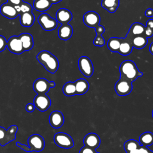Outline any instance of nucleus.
<instances>
[{
	"instance_id": "obj_12",
	"label": "nucleus",
	"mask_w": 153,
	"mask_h": 153,
	"mask_svg": "<svg viewBox=\"0 0 153 153\" xmlns=\"http://www.w3.org/2000/svg\"><path fill=\"white\" fill-rule=\"evenodd\" d=\"M7 47L10 52L16 54H20L25 51L19 36H11L7 41Z\"/></svg>"
},
{
	"instance_id": "obj_33",
	"label": "nucleus",
	"mask_w": 153,
	"mask_h": 153,
	"mask_svg": "<svg viewBox=\"0 0 153 153\" xmlns=\"http://www.w3.org/2000/svg\"><path fill=\"white\" fill-rule=\"evenodd\" d=\"M7 43L6 38L2 35H0V52L3 51L7 47Z\"/></svg>"
},
{
	"instance_id": "obj_18",
	"label": "nucleus",
	"mask_w": 153,
	"mask_h": 153,
	"mask_svg": "<svg viewBox=\"0 0 153 153\" xmlns=\"http://www.w3.org/2000/svg\"><path fill=\"white\" fill-rule=\"evenodd\" d=\"M73 33V28L69 24L62 25L58 29V36L62 40H68L71 38Z\"/></svg>"
},
{
	"instance_id": "obj_6",
	"label": "nucleus",
	"mask_w": 153,
	"mask_h": 153,
	"mask_svg": "<svg viewBox=\"0 0 153 153\" xmlns=\"http://www.w3.org/2000/svg\"><path fill=\"white\" fill-rule=\"evenodd\" d=\"M54 142L56 145L63 149L71 148L74 145L71 136L63 132H59L54 134Z\"/></svg>"
},
{
	"instance_id": "obj_7",
	"label": "nucleus",
	"mask_w": 153,
	"mask_h": 153,
	"mask_svg": "<svg viewBox=\"0 0 153 153\" xmlns=\"http://www.w3.org/2000/svg\"><path fill=\"white\" fill-rule=\"evenodd\" d=\"M133 89L132 82L123 77H120L115 85L116 93L120 96L129 94Z\"/></svg>"
},
{
	"instance_id": "obj_41",
	"label": "nucleus",
	"mask_w": 153,
	"mask_h": 153,
	"mask_svg": "<svg viewBox=\"0 0 153 153\" xmlns=\"http://www.w3.org/2000/svg\"><path fill=\"white\" fill-rule=\"evenodd\" d=\"M149 52L153 55V42H152L151 44V45H149Z\"/></svg>"
},
{
	"instance_id": "obj_21",
	"label": "nucleus",
	"mask_w": 153,
	"mask_h": 153,
	"mask_svg": "<svg viewBox=\"0 0 153 153\" xmlns=\"http://www.w3.org/2000/svg\"><path fill=\"white\" fill-rule=\"evenodd\" d=\"M20 24L26 27L32 26L35 22V16L32 12L23 13L19 14Z\"/></svg>"
},
{
	"instance_id": "obj_14",
	"label": "nucleus",
	"mask_w": 153,
	"mask_h": 153,
	"mask_svg": "<svg viewBox=\"0 0 153 153\" xmlns=\"http://www.w3.org/2000/svg\"><path fill=\"white\" fill-rule=\"evenodd\" d=\"M64 116L59 111H54L50 114L49 123L50 126L54 128L61 127L64 123Z\"/></svg>"
},
{
	"instance_id": "obj_19",
	"label": "nucleus",
	"mask_w": 153,
	"mask_h": 153,
	"mask_svg": "<svg viewBox=\"0 0 153 153\" xmlns=\"http://www.w3.org/2000/svg\"><path fill=\"white\" fill-rule=\"evenodd\" d=\"M24 51L30 50L34 44L32 36L29 33H22L19 36Z\"/></svg>"
},
{
	"instance_id": "obj_9",
	"label": "nucleus",
	"mask_w": 153,
	"mask_h": 153,
	"mask_svg": "<svg viewBox=\"0 0 153 153\" xmlns=\"http://www.w3.org/2000/svg\"><path fill=\"white\" fill-rule=\"evenodd\" d=\"M38 22L41 27L47 31L52 30L56 28L57 22L47 13H42L38 17Z\"/></svg>"
},
{
	"instance_id": "obj_40",
	"label": "nucleus",
	"mask_w": 153,
	"mask_h": 153,
	"mask_svg": "<svg viewBox=\"0 0 153 153\" xmlns=\"http://www.w3.org/2000/svg\"><path fill=\"white\" fill-rule=\"evenodd\" d=\"M140 147L139 148H138V149H134L133 151H130V152H128L127 153H140Z\"/></svg>"
},
{
	"instance_id": "obj_20",
	"label": "nucleus",
	"mask_w": 153,
	"mask_h": 153,
	"mask_svg": "<svg viewBox=\"0 0 153 153\" xmlns=\"http://www.w3.org/2000/svg\"><path fill=\"white\" fill-rule=\"evenodd\" d=\"M145 26L143 24L136 22L131 25L127 35L130 36L145 35Z\"/></svg>"
},
{
	"instance_id": "obj_16",
	"label": "nucleus",
	"mask_w": 153,
	"mask_h": 153,
	"mask_svg": "<svg viewBox=\"0 0 153 153\" xmlns=\"http://www.w3.org/2000/svg\"><path fill=\"white\" fill-rule=\"evenodd\" d=\"M72 19V14L68 9L62 8L57 10L56 14V19L57 22L63 24H68Z\"/></svg>"
},
{
	"instance_id": "obj_31",
	"label": "nucleus",
	"mask_w": 153,
	"mask_h": 153,
	"mask_svg": "<svg viewBox=\"0 0 153 153\" xmlns=\"http://www.w3.org/2000/svg\"><path fill=\"white\" fill-rule=\"evenodd\" d=\"M19 7H20V13L32 12V5L30 4H29L26 2L23 1L19 5Z\"/></svg>"
},
{
	"instance_id": "obj_24",
	"label": "nucleus",
	"mask_w": 153,
	"mask_h": 153,
	"mask_svg": "<svg viewBox=\"0 0 153 153\" xmlns=\"http://www.w3.org/2000/svg\"><path fill=\"white\" fill-rule=\"evenodd\" d=\"M133 48L130 41L126 38H123L118 53L123 56H128L131 53Z\"/></svg>"
},
{
	"instance_id": "obj_10",
	"label": "nucleus",
	"mask_w": 153,
	"mask_h": 153,
	"mask_svg": "<svg viewBox=\"0 0 153 153\" xmlns=\"http://www.w3.org/2000/svg\"><path fill=\"white\" fill-rule=\"evenodd\" d=\"M51 99L46 94H37L33 99V105L41 112L46 111L51 106Z\"/></svg>"
},
{
	"instance_id": "obj_37",
	"label": "nucleus",
	"mask_w": 153,
	"mask_h": 153,
	"mask_svg": "<svg viewBox=\"0 0 153 153\" xmlns=\"http://www.w3.org/2000/svg\"><path fill=\"white\" fill-rule=\"evenodd\" d=\"M140 150V153H153L152 151L148 148V147L144 146H141Z\"/></svg>"
},
{
	"instance_id": "obj_17",
	"label": "nucleus",
	"mask_w": 153,
	"mask_h": 153,
	"mask_svg": "<svg viewBox=\"0 0 153 153\" xmlns=\"http://www.w3.org/2000/svg\"><path fill=\"white\" fill-rule=\"evenodd\" d=\"M126 38L130 41L133 47L137 49H142L144 48L148 44L147 38L145 35L130 36L127 35Z\"/></svg>"
},
{
	"instance_id": "obj_42",
	"label": "nucleus",
	"mask_w": 153,
	"mask_h": 153,
	"mask_svg": "<svg viewBox=\"0 0 153 153\" xmlns=\"http://www.w3.org/2000/svg\"><path fill=\"white\" fill-rule=\"evenodd\" d=\"M52 4H57L59 2H60V1H62V0H48Z\"/></svg>"
},
{
	"instance_id": "obj_13",
	"label": "nucleus",
	"mask_w": 153,
	"mask_h": 153,
	"mask_svg": "<svg viewBox=\"0 0 153 153\" xmlns=\"http://www.w3.org/2000/svg\"><path fill=\"white\" fill-rule=\"evenodd\" d=\"M0 13L3 16L9 19H14L19 15V13L15 9L14 5L8 2L1 5Z\"/></svg>"
},
{
	"instance_id": "obj_25",
	"label": "nucleus",
	"mask_w": 153,
	"mask_h": 153,
	"mask_svg": "<svg viewBox=\"0 0 153 153\" xmlns=\"http://www.w3.org/2000/svg\"><path fill=\"white\" fill-rule=\"evenodd\" d=\"M52 4L48 0H34L33 2V8L38 11L44 12L49 10Z\"/></svg>"
},
{
	"instance_id": "obj_2",
	"label": "nucleus",
	"mask_w": 153,
	"mask_h": 153,
	"mask_svg": "<svg viewBox=\"0 0 153 153\" xmlns=\"http://www.w3.org/2000/svg\"><path fill=\"white\" fill-rule=\"evenodd\" d=\"M36 59L48 72L51 74L55 73L59 68V63L57 58L47 50L40 51L36 56Z\"/></svg>"
},
{
	"instance_id": "obj_34",
	"label": "nucleus",
	"mask_w": 153,
	"mask_h": 153,
	"mask_svg": "<svg viewBox=\"0 0 153 153\" xmlns=\"http://www.w3.org/2000/svg\"><path fill=\"white\" fill-rule=\"evenodd\" d=\"M96 151L95 149H93L87 146H83L81 148L79 153H96Z\"/></svg>"
},
{
	"instance_id": "obj_44",
	"label": "nucleus",
	"mask_w": 153,
	"mask_h": 153,
	"mask_svg": "<svg viewBox=\"0 0 153 153\" xmlns=\"http://www.w3.org/2000/svg\"><path fill=\"white\" fill-rule=\"evenodd\" d=\"M96 153H99V152H96Z\"/></svg>"
},
{
	"instance_id": "obj_36",
	"label": "nucleus",
	"mask_w": 153,
	"mask_h": 153,
	"mask_svg": "<svg viewBox=\"0 0 153 153\" xmlns=\"http://www.w3.org/2000/svg\"><path fill=\"white\" fill-rule=\"evenodd\" d=\"M35 108V107L33 103H29L26 105V110L28 112H30V113L34 111Z\"/></svg>"
},
{
	"instance_id": "obj_5",
	"label": "nucleus",
	"mask_w": 153,
	"mask_h": 153,
	"mask_svg": "<svg viewBox=\"0 0 153 153\" xmlns=\"http://www.w3.org/2000/svg\"><path fill=\"white\" fill-rule=\"evenodd\" d=\"M27 143L29 146L28 152L36 151L39 152L44 149L45 147V141L41 135L38 134H33L27 139Z\"/></svg>"
},
{
	"instance_id": "obj_26",
	"label": "nucleus",
	"mask_w": 153,
	"mask_h": 153,
	"mask_svg": "<svg viewBox=\"0 0 153 153\" xmlns=\"http://www.w3.org/2000/svg\"><path fill=\"white\" fill-rule=\"evenodd\" d=\"M139 142L142 146H148L153 144V133L150 131H146L140 134L139 138Z\"/></svg>"
},
{
	"instance_id": "obj_23",
	"label": "nucleus",
	"mask_w": 153,
	"mask_h": 153,
	"mask_svg": "<svg viewBox=\"0 0 153 153\" xmlns=\"http://www.w3.org/2000/svg\"><path fill=\"white\" fill-rule=\"evenodd\" d=\"M120 0H102L101 6L110 13H114L118 9Z\"/></svg>"
},
{
	"instance_id": "obj_4",
	"label": "nucleus",
	"mask_w": 153,
	"mask_h": 153,
	"mask_svg": "<svg viewBox=\"0 0 153 153\" xmlns=\"http://www.w3.org/2000/svg\"><path fill=\"white\" fill-rule=\"evenodd\" d=\"M55 85L56 83L54 81H48L44 78H39L34 81L33 89L36 94H46Z\"/></svg>"
},
{
	"instance_id": "obj_39",
	"label": "nucleus",
	"mask_w": 153,
	"mask_h": 153,
	"mask_svg": "<svg viewBox=\"0 0 153 153\" xmlns=\"http://www.w3.org/2000/svg\"><path fill=\"white\" fill-rule=\"evenodd\" d=\"M7 2L15 6L20 5L23 2V0H7Z\"/></svg>"
},
{
	"instance_id": "obj_32",
	"label": "nucleus",
	"mask_w": 153,
	"mask_h": 153,
	"mask_svg": "<svg viewBox=\"0 0 153 153\" xmlns=\"http://www.w3.org/2000/svg\"><path fill=\"white\" fill-rule=\"evenodd\" d=\"M93 42L95 46L102 47L105 44V40L102 35H96Z\"/></svg>"
},
{
	"instance_id": "obj_30",
	"label": "nucleus",
	"mask_w": 153,
	"mask_h": 153,
	"mask_svg": "<svg viewBox=\"0 0 153 153\" xmlns=\"http://www.w3.org/2000/svg\"><path fill=\"white\" fill-rule=\"evenodd\" d=\"M145 36L147 38L153 36V19H149L146 22L145 30Z\"/></svg>"
},
{
	"instance_id": "obj_43",
	"label": "nucleus",
	"mask_w": 153,
	"mask_h": 153,
	"mask_svg": "<svg viewBox=\"0 0 153 153\" xmlns=\"http://www.w3.org/2000/svg\"><path fill=\"white\" fill-rule=\"evenodd\" d=\"M152 117H153V110H152Z\"/></svg>"
},
{
	"instance_id": "obj_29",
	"label": "nucleus",
	"mask_w": 153,
	"mask_h": 153,
	"mask_svg": "<svg viewBox=\"0 0 153 153\" xmlns=\"http://www.w3.org/2000/svg\"><path fill=\"white\" fill-rule=\"evenodd\" d=\"M141 146L139 142L134 139H130L125 142L124 144V148L126 153L133 151L136 149H138Z\"/></svg>"
},
{
	"instance_id": "obj_28",
	"label": "nucleus",
	"mask_w": 153,
	"mask_h": 153,
	"mask_svg": "<svg viewBox=\"0 0 153 153\" xmlns=\"http://www.w3.org/2000/svg\"><path fill=\"white\" fill-rule=\"evenodd\" d=\"M63 93L66 96H73L76 95V88L74 82H67L63 87Z\"/></svg>"
},
{
	"instance_id": "obj_38",
	"label": "nucleus",
	"mask_w": 153,
	"mask_h": 153,
	"mask_svg": "<svg viewBox=\"0 0 153 153\" xmlns=\"http://www.w3.org/2000/svg\"><path fill=\"white\" fill-rule=\"evenodd\" d=\"M145 15L148 17H153V10L152 8H148L145 11Z\"/></svg>"
},
{
	"instance_id": "obj_8",
	"label": "nucleus",
	"mask_w": 153,
	"mask_h": 153,
	"mask_svg": "<svg viewBox=\"0 0 153 153\" xmlns=\"http://www.w3.org/2000/svg\"><path fill=\"white\" fill-rule=\"evenodd\" d=\"M78 68L81 72L85 77H90L94 72V67L92 62L87 56H81L78 61Z\"/></svg>"
},
{
	"instance_id": "obj_35",
	"label": "nucleus",
	"mask_w": 153,
	"mask_h": 153,
	"mask_svg": "<svg viewBox=\"0 0 153 153\" xmlns=\"http://www.w3.org/2000/svg\"><path fill=\"white\" fill-rule=\"evenodd\" d=\"M95 29L96 32V35H102L104 32H105V28L103 26L101 25H98Z\"/></svg>"
},
{
	"instance_id": "obj_22",
	"label": "nucleus",
	"mask_w": 153,
	"mask_h": 153,
	"mask_svg": "<svg viewBox=\"0 0 153 153\" xmlns=\"http://www.w3.org/2000/svg\"><path fill=\"white\" fill-rule=\"evenodd\" d=\"M74 83L76 88V94L77 95L85 94L89 88V84L85 79H78L76 80Z\"/></svg>"
},
{
	"instance_id": "obj_27",
	"label": "nucleus",
	"mask_w": 153,
	"mask_h": 153,
	"mask_svg": "<svg viewBox=\"0 0 153 153\" xmlns=\"http://www.w3.org/2000/svg\"><path fill=\"white\" fill-rule=\"evenodd\" d=\"M122 40V38L111 37L108 41L107 47L111 51L118 52Z\"/></svg>"
},
{
	"instance_id": "obj_11",
	"label": "nucleus",
	"mask_w": 153,
	"mask_h": 153,
	"mask_svg": "<svg viewBox=\"0 0 153 153\" xmlns=\"http://www.w3.org/2000/svg\"><path fill=\"white\" fill-rule=\"evenodd\" d=\"M82 20L87 27L96 28L100 24V17L96 11H89L84 14Z\"/></svg>"
},
{
	"instance_id": "obj_3",
	"label": "nucleus",
	"mask_w": 153,
	"mask_h": 153,
	"mask_svg": "<svg viewBox=\"0 0 153 153\" xmlns=\"http://www.w3.org/2000/svg\"><path fill=\"white\" fill-rule=\"evenodd\" d=\"M17 131L18 127L16 125H12L7 130L4 127L0 126V145L4 146L14 140L16 138Z\"/></svg>"
},
{
	"instance_id": "obj_15",
	"label": "nucleus",
	"mask_w": 153,
	"mask_h": 153,
	"mask_svg": "<svg viewBox=\"0 0 153 153\" xmlns=\"http://www.w3.org/2000/svg\"><path fill=\"white\" fill-rule=\"evenodd\" d=\"M83 143L84 146L96 150L100 144V139L97 134L94 133H89L84 137Z\"/></svg>"
},
{
	"instance_id": "obj_1",
	"label": "nucleus",
	"mask_w": 153,
	"mask_h": 153,
	"mask_svg": "<svg viewBox=\"0 0 153 153\" xmlns=\"http://www.w3.org/2000/svg\"><path fill=\"white\" fill-rule=\"evenodd\" d=\"M120 77H123L133 82L137 78L143 75V73L140 72L136 63L130 60L123 61L119 68Z\"/></svg>"
}]
</instances>
